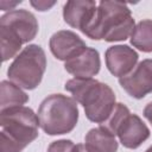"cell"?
I'll use <instances>...</instances> for the list:
<instances>
[{
    "mask_svg": "<svg viewBox=\"0 0 152 152\" xmlns=\"http://www.w3.org/2000/svg\"><path fill=\"white\" fill-rule=\"evenodd\" d=\"M134 30V19L131 10L124 2L101 1L94 19L83 31L90 39L119 42L127 39Z\"/></svg>",
    "mask_w": 152,
    "mask_h": 152,
    "instance_id": "1",
    "label": "cell"
},
{
    "mask_svg": "<svg viewBox=\"0 0 152 152\" xmlns=\"http://www.w3.org/2000/svg\"><path fill=\"white\" fill-rule=\"evenodd\" d=\"M64 88L84 107L86 116L96 124L104 122L116 104L112 88L94 78H72Z\"/></svg>",
    "mask_w": 152,
    "mask_h": 152,
    "instance_id": "2",
    "label": "cell"
},
{
    "mask_svg": "<svg viewBox=\"0 0 152 152\" xmlns=\"http://www.w3.org/2000/svg\"><path fill=\"white\" fill-rule=\"evenodd\" d=\"M1 152H21L38 137L39 119L28 107H15L0 114Z\"/></svg>",
    "mask_w": 152,
    "mask_h": 152,
    "instance_id": "3",
    "label": "cell"
},
{
    "mask_svg": "<svg viewBox=\"0 0 152 152\" xmlns=\"http://www.w3.org/2000/svg\"><path fill=\"white\" fill-rule=\"evenodd\" d=\"M40 128L49 135L71 132L78 120L76 101L62 94H52L43 100L38 109Z\"/></svg>",
    "mask_w": 152,
    "mask_h": 152,
    "instance_id": "4",
    "label": "cell"
},
{
    "mask_svg": "<svg viewBox=\"0 0 152 152\" xmlns=\"http://www.w3.org/2000/svg\"><path fill=\"white\" fill-rule=\"evenodd\" d=\"M46 69L44 50L36 44L27 45L7 70L10 80L24 89H34L42 82Z\"/></svg>",
    "mask_w": 152,
    "mask_h": 152,
    "instance_id": "5",
    "label": "cell"
},
{
    "mask_svg": "<svg viewBox=\"0 0 152 152\" xmlns=\"http://www.w3.org/2000/svg\"><path fill=\"white\" fill-rule=\"evenodd\" d=\"M119 83L134 99H142L152 93V59L141 61L129 74L120 77Z\"/></svg>",
    "mask_w": 152,
    "mask_h": 152,
    "instance_id": "6",
    "label": "cell"
},
{
    "mask_svg": "<svg viewBox=\"0 0 152 152\" xmlns=\"http://www.w3.org/2000/svg\"><path fill=\"white\" fill-rule=\"evenodd\" d=\"M0 26L12 30L23 43L32 40L38 32V23L36 17L26 10H14L4 14L0 19Z\"/></svg>",
    "mask_w": 152,
    "mask_h": 152,
    "instance_id": "7",
    "label": "cell"
},
{
    "mask_svg": "<svg viewBox=\"0 0 152 152\" xmlns=\"http://www.w3.org/2000/svg\"><path fill=\"white\" fill-rule=\"evenodd\" d=\"M106 65L112 75L120 77L129 74L138 62V53L128 45H114L106 51Z\"/></svg>",
    "mask_w": 152,
    "mask_h": 152,
    "instance_id": "8",
    "label": "cell"
},
{
    "mask_svg": "<svg viewBox=\"0 0 152 152\" xmlns=\"http://www.w3.org/2000/svg\"><path fill=\"white\" fill-rule=\"evenodd\" d=\"M86 43L75 32L61 30L50 38V50L59 61H68L86 49Z\"/></svg>",
    "mask_w": 152,
    "mask_h": 152,
    "instance_id": "9",
    "label": "cell"
},
{
    "mask_svg": "<svg viewBox=\"0 0 152 152\" xmlns=\"http://www.w3.org/2000/svg\"><path fill=\"white\" fill-rule=\"evenodd\" d=\"M96 8L97 7L95 1H90V0L68 1L63 7L64 21L69 26L77 28L83 33V31L94 19Z\"/></svg>",
    "mask_w": 152,
    "mask_h": 152,
    "instance_id": "10",
    "label": "cell"
},
{
    "mask_svg": "<svg viewBox=\"0 0 152 152\" xmlns=\"http://www.w3.org/2000/svg\"><path fill=\"white\" fill-rule=\"evenodd\" d=\"M100 55L93 48H86L64 64L65 70L74 75L75 78H91L100 71Z\"/></svg>",
    "mask_w": 152,
    "mask_h": 152,
    "instance_id": "11",
    "label": "cell"
},
{
    "mask_svg": "<svg viewBox=\"0 0 152 152\" xmlns=\"http://www.w3.org/2000/svg\"><path fill=\"white\" fill-rule=\"evenodd\" d=\"M116 135L125 147L137 148L150 137V129L138 115L129 114L119 127Z\"/></svg>",
    "mask_w": 152,
    "mask_h": 152,
    "instance_id": "12",
    "label": "cell"
},
{
    "mask_svg": "<svg viewBox=\"0 0 152 152\" xmlns=\"http://www.w3.org/2000/svg\"><path fill=\"white\" fill-rule=\"evenodd\" d=\"M86 147L89 152H116L118 141L115 135L102 126L91 128L86 135Z\"/></svg>",
    "mask_w": 152,
    "mask_h": 152,
    "instance_id": "13",
    "label": "cell"
},
{
    "mask_svg": "<svg viewBox=\"0 0 152 152\" xmlns=\"http://www.w3.org/2000/svg\"><path fill=\"white\" fill-rule=\"evenodd\" d=\"M0 91H1V101H0L1 112L15 107H21L28 101L27 94L23 91L20 87L13 82L2 81L0 86Z\"/></svg>",
    "mask_w": 152,
    "mask_h": 152,
    "instance_id": "14",
    "label": "cell"
},
{
    "mask_svg": "<svg viewBox=\"0 0 152 152\" xmlns=\"http://www.w3.org/2000/svg\"><path fill=\"white\" fill-rule=\"evenodd\" d=\"M131 43L142 52H152V20L145 19L134 26Z\"/></svg>",
    "mask_w": 152,
    "mask_h": 152,
    "instance_id": "15",
    "label": "cell"
},
{
    "mask_svg": "<svg viewBox=\"0 0 152 152\" xmlns=\"http://www.w3.org/2000/svg\"><path fill=\"white\" fill-rule=\"evenodd\" d=\"M0 42H1V56L2 62L14 57L21 48V39L8 27L0 26Z\"/></svg>",
    "mask_w": 152,
    "mask_h": 152,
    "instance_id": "16",
    "label": "cell"
},
{
    "mask_svg": "<svg viewBox=\"0 0 152 152\" xmlns=\"http://www.w3.org/2000/svg\"><path fill=\"white\" fill-rule=\"evenodd\" d=\"M129 109L122 104V103H116L113 112L110 113V115L108 116V119L100 124V126H102L103 128H106L107 131H109L112 134L116 135V132L119 129V127L121 126V124L124 122V120L129 115Z\"/></svg>",
    "mask_w": 152,
    "mask_h": 152,
    "instance_id": "17",
    "label": "cell"
},
{
    "mask_svg": "<svg viewBox=\"0 0 152 152\" xmlns=\"http://www.w3.org/2000/svg\"><path fill=\"white\" fill-rule=\"evenodd\" d=\"M74 150H75V144L71 140H66V139L53 141L48 147V152H74Z\"/></svg>",
    "mask_w": 152,
    "mask_h": 152,
    "instance_id": "18",
    "label": "cell"
},
{
    "mask_svg": "<svg viewBox=\"0 0 152 152\" xmlns=\"http://www.w3.org/2000/svg\"><path fill=\"white\" fill-rule=\"evenodd\" d=\"M55 4H56L55 1H51V2H48V1H31V5L34 8H37L38 11H48Z\"/></svg>",
    "mask_w": 152,
    "mask_h": 152,
    "instance_id": "19",
    "label": "cell"
},
{
    "mask_svg": "<svg viewBox=\"0 0 152 152\" xmlns=\"http://www.w3.org/2000/svg\"><path fill=\"white\" fill-rule=\"evenodd\" d=\"M144 116L150 121V124L152 125V102H150L145 109H144Z\"/></svg>",
    "mask_w": 152,
    "mask_h": 152,
    "instance_id": "20",
    "label": "cell"
},
{
    "mask_svg": "<svg viewBox=\"0 0 152 152\" xmlns=\"http://www.w3.org/2000/svg\"><path fill=\"white\" fill-rule=\"evenodd\" d=\"M21 1H15V2H7V1H1L0 2V6H1V8H2V11H7L8 8L11 10V8H13V7H15L17 5H19Z\"/></svg>",
    "mask_w": 152,
    "mask_h": 152,
    "instance_id": "21",
    "label": "cell"
},
{
    "mask_svg": "<svg viewBox=\"0 0 152 152\" xmlns=\"http://www.w3.org/2000/svg\"><path fill=\"white\" fill-rule=\"evenodd\" d=\"M74 152H89V151L87 150L86 145H83V144H77V145H75Z\"/></svg>",
    "mask_w": 152,
    "mask_h": 152,
    "instance_id": "22",
    "label": "cell"
},
{
    "mask_svg": "<svg viewBox=\"0 0 152 152\" xmlns=\"http://www.w3.org/2000/svg\"><path fill=\"white\" fill-rule=\"evenodd\" d=\"M145 152H152V146H150V147H148V148H147Z\"/></svg>",
    "mask_w": 152,
    "mask_h": 152,
    "instance_id": "23",
    "label": "cell"
}]
</instances>
